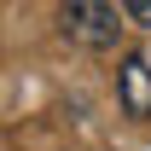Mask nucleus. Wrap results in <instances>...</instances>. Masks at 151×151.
I'll list each match as a JSON object with an SVG mask.
<instances>
[{"instance_id": "1", "label": "nucleus", "mask_w": 151, "mask_h": 151, "mask_svg": "<svg viewBox=\"0 0 151 151\" xmlns=\"http://www.w3.org/2000/svg\"><path fill=\"white\" fill-rule=\"evenodd\" d=\"M122 29H128V18L116 0H64L58 6V35L81 52H111L122 41Z\"/></svg>"}, {"instance_id": "2", "label": "nucleus", "mask_w": 151, "mask_h": 151, "mask_svg": "<svg viewBox=\"0 0 151 151\" xmlns=\"http://www.w3.org/2000/svg\"><path fill=\"white\" fill-rule=\"evenodd\" d=\"M116 105L134 122H151V47L122 58V70H116Z\"/></svg>"}, {"instance_id": "3", "label": "nucleus", "mask_w": 151, "mask_h": 151, "mask_svg": "<svg viewBox=\"0 0 151 151\" xmlns=\"http://www.w3.org/2000/svg\"><path fill=\"white\" fill-rule=\"evenodd\" d=\"M116 6H122V18L134 29H151V0H116Z\"/></svg>"}]
</instances>
